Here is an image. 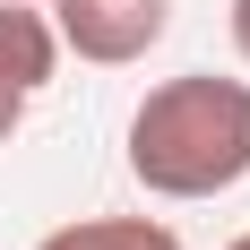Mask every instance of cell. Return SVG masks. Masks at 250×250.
Listing matches in <instances>:
<instances>
[{
    "label": "cell",
    "instance_id": "1",
    "mask_svg": "<svg viewBox=\"0 0 250 250\" xmlns=\"http://www.w3.org/2000/svg\"><path fill=\"white\" fill-rule=\"evenodd\" d=\"M129 181L147 199H225L250 181V78L181 69L129 112Z\"/></svg>",
    "mask_w": 250,
    "mask_h": 250
},
{
    "label": "cell",
    "instance_id": "2",
    "mask_svg": "<svg viewBox=\"0 0 250 250\" xmlns=\"http://www.w3.org/2000/svg\"><path fill=\"white\" fill-rule=\"evenodd\" d=\"M43 9H52L61 52L95 61V69L147 61V52L164 43V26H173V0H43Z\"/></svg>",
    "mask_w": 250,
    "mask_h": 250
},
{
    "label": "cell",
    "instance_id": "3",
    "mask_svg": "<svg viewBox=\"0 0 250 250\" xmlns=\"http://www.w3.org/2000/svg\"><path fill=\"white\" fill-rule=\"evenodd\" d=\"M52 69H61V35H52V18L35 9V0H0V147L18 138L26 104L52 86Z\"/></svg>",
    "mask_w": 250,
    "mask_h": 250
},
{
    "label": "cell",
    "instance_id": "4",
    "mask_svg": "<svg viewBox=\"0 0 250 250\" xmlns=\"http://www.w3.org/2000/svg\"><path fill=\"white\" fill-rule=\"evenodd\" d=\"M35 250H181V233L155 216H78V225H52Z\"/></svg>",
    "mask_w": 250,
    "mask_h": 250
},
{
    "label": "cell",
    "instance_id": "5",
    "mask_svg": "<svg viewBox=\"0 0 250 250\" xmlns=\"http://www.w3.org/2000/svg\"><path fill=\"white\" fill-rule=\"evenodd\" d=\"M233 52L250 61V0H233Z\"/></svg>",
    "mask_w": 250,
    "mask_h": 250
},
{
    "label": "cell",
    "instance_id": "6",
    "mask_svg": "<svg viewBox=\"0 0 250 250\" xmlns=\"http://www.w3.org/2000/svg\"><path fill=\"white\" fill-rule=\"evenodd\" d=\"M225 250H250V233H233V242H225Z\"/></svg>",
    "mask_w": 250,
    "mask_h": 250
},
{
    "label": "cell",
    "instance_id": "7",
    "mask_svg": "<svg viewBox=\"0 0 250 250\" xmlns=\"http://www.w3.org/2000/svg\"><path fill=\"white\" fill-rule=\"evenodd\" d=\"M35 9H43V0H35Z\"/></svg>",
    "mask_w": 250,
    "mask_h": 250
}]
</instances>
